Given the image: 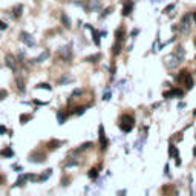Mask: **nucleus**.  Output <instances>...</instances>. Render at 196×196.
<instances>
[{
	"label": "nucleus",
	"instance_id": "9d476101",
	"mask_svg": "<svg viewBox=\"0 0 196 196\" xmlns=\"http://www.w3.org/2000/svg\"><path fill=\"white\" fill-rule=\"evenodd\" d=\"M168 155L173 156V158L176 159V165H181V161H179V152H178V149H176L175 144H170V146H168Z\"/></svg>",
	"mask_w": 196,
	"mask_h": 196
},
{
	"label": "nucleus",
	"instance_id": "473e14b6",
	"mask_svg": "<svg viewBox=\"0 0 196 196\" xmlns=\"http://www.w3.org/2000/svg\"><path fill=\"white\" fill-rule=\"evenodd\" d=\"M110 98H112V92H109V90H107V92L103 95V100H104V101H109Z\"/></svg>",
	"mask_w": 196,
	"mask_h": 196
},
{
	"label": "nucleus",
	"instance_id": "9b49d317",
	"mask_svg": "<svg viewBox=\"0 0 196 196\" xmlns=\"http://www.w3.org/2000/svg\"><path fill=\"white\" fill-rule=\"evenodd\" d=\"M86 26V28L90 31V32H92V38H94V43L97 45V46H100L101 45V40H100V34L97 32V29L95 28H92V26H90V25H84Z\"/></svg>",
	"mask_w": 196,
	"mask_h": 196
},
{
	"label": "nucleus",
	"instance_id": "4c0bfd02",
	"mask_svg": "<svg viewBox=\"0 0 196 196\" xmlns=\"http://www.w3.org/2000/svg\"><path fill=\"white\" fill-rule=\"evenodd\" d=\"M0 29L2 31H5V29H8V25L3 22V20H0Z\"/></svg>",
	"mask_w": 196,
	"mask_h": 196
},
{
	"label": "nucleus",
	"instance_id": "b1692460",
	"mask_svg": "<svg viewBox=\"0 0 196 196\" xmlns=\"http://www.w3.org/2000/svg\"><path fill=\"white\" fill-rule=\"evenodd\" d=\"M57 121H58V124H64V121H66V113L58 110L57 112Z\"/></svg>",
	"mask_w": 196,
	"mask_h": 196
},
{
	"label": "nucleus",
	"instance_id": "a18cd8bd",
	"mask_svg": "<svg viewBox=\"0 0 196 196\" xmlns=\"http://www.w3.org/2000/svg\"><path fill=\"white\" fill-rule=\"evenodd\" d=\"M193 155H195V156H196V147H195V149H193Z\"/></svg>",
	"mask_w": 196,
	"mask_h": 196
},
{
	"label": "nucleus",
	"instance_id": "49530a36",
	"mask_svg": "<svg viewBox=\"0 0 196 196\" xmlns=\"http://www.w3.org/2000/svg\"><path fill=\"white\" fill-rule=\"evenodd\" d=\"M193 115H195V116H196V110H195V112H193Z\"/></svg>",
	"mask_w": 196,
	"mask_h": 196
},
{
	"label": "nucleus",
	"instance_id": "dca6fc26",
	"mask_svg": "<svg viewBox=\"0 0 196 196\" xmlns=\"http://www.w3.org/2000/svg\"><path fill=\"white\" fill-rule=\"evenodd\" d=\"M72 81H74V77H71L69 74H64L60 80H58L60 84H68V83H72Z\"/></svg>",
	"mask_w": 196,
	"mask_h": 196
},
{
	"label": "nucleus",
	"instance_id": "412c9836",
	"mask_svg": "<svg viewBox=\"0 0 196 196\" xmlns=\"http://www.w3.org/2000/svg\"><path fill=\"white\" fill-rule=\"evenodd\" d=\"M121 46H123V45H121V42L116 40V42H115V45H113V48H112V54H113V55H118L120 52H121Z\"/></svg>",
	"mask_w": 196,
	"mask_h": 196
},
{
	"label": "nucleus",
	"instance_id": "2eb2a0df",
	"mask_svg": "<svg viewBox=\"0 0 196 196\" xmlns=\"http://www.w3.org/2000/svg\"><path fill=\"white\" fill-rule=\"evenodd\" d=\"M184 95V90L181 89H172L168 92H164V98H168V97H182Z\"/></svg>",
	"mask_w": 196,
	"mask_h": 196
},
{
	"label": "nucleus",
	"instance_id": "37998d69",
	"mask_svg": "<svg viewBox=\"0 0 196 196\" xmlns=\"http://www.w3.org/2000/svg\"><path fill=\"white\" fill-rule=\"evenodd\" d=\"M178 107H179V109H182V107H186V103H179V104H178Z\"/></svg>",
	"mask_w": 196,
	"mask_h": 196
},
{
	"label": "nucleus",
	"instance_id": "79ce46f5",
	"mask_svg": "<svg viewBox=\"0 0 196 196\" xmlns=\"http://www.w3.org/2000/svg\"><path fill=\"white\" fill-rule=\"evenodd\" d=\"M19 58H20V60L25 58V51H20V52H19Z\"/></svg>",
	"mask_w": 196,
	"mask_h": 196
},
{
	"label": "nucleus",
	"instance_id": "6e6552de",
	"mask_svg": "<svg viewBox=\"0 0 196 196\" xmlns=\"http://www.w3.org/2000/svg\"><path fill=\"white\" fill-rule=\"evenodd\" d=\"M179 80H182V81L186 83L187 89H192V87H193V78H192V75H190L187 71H182V72H181Z\"/></svg>",
	"mask_w": 196,
	"mask_h": 196
},
{
	"label": "nucleus",
	"instance_id": "f03ea898",
	"mask_svg": "<svg viewBox=\"0 0 196 196\" xmlns=\"http://www.w3.org/2000/svg\"><path fill=\"white\" fill-rule=\"evenodd\" d=\"M164 61H165V66H167L168 69H175V68H178L179 64L182 63V61L176 57V54H170V55H167Z\"/></svg>",
	"mask_w": 196,
	"mask_h": 196
},
{
	"label": "nucleus",
	"instance_id": "f704fd0d",
	"mask_svg": "<svg viewBox=\"0 0 196 196\" xmlns=\"http://www.w3.org/2000/svg\"><path fill=\"white\" fill-rule=\"evenodd\" d=\"M74 165H78V161H68L64 164V167H74Z\"/></svg>",
	"mask_w": 196,
	"mask_h": 196
},
{
	"label": "nucleus",
	"instance_id": "7ed1b4c3",
	"mask_svg": "<svg viewBox=\"0 0 196 196\" xmlns=\"http://www.w3.org/2000/svg\"><path fill=\"white\" fill-rule=\"evenodd\" d=\"M20 42H23L28 48H32V46H35V38L29 34V32H26V31H22L20 32Z\"/></svg>",
	"mask_w": 196,
	"mask_h": 196
},
{
	"label": "nucleus",
	"instance_id": "a878e982",
	"mask_svg": "<svg viewBox=\"0 0 196 196\" xmlns=\"http://www.w3.org/2000/svg\"><path fill=\"white\" fill-rule=\"evenodd\" d=\"M115 35H116V40H118V42H123V40H124V29H123V28L116 29Z\"/></svg>",
	"mask_w": 196,
	"mask_h": 196
},
{
	"label": "nucleus",
	"instance_id": "cd10ccee",
	"mask_svg": "<svg viewBox=\"0 0 196 196\" xmlns=\"http://www.w3.org/2000/svg\"><path fill=\"white\" fill-rule=\"evenodd\" d=\"M51 175H52V168H48V170H45V173H43L40 178H38V181H46Z\"/></svg>",
	"mask_w": 196,
	"mask_h": 196
},
{
	"label": "nucleus",
	"instance_id": "423d86ee",
	"mask_svg": "<svg viewBox=\"0 0 196 196\" xmlns=\"http://www.w3.org/2000/svg\"><path fill=\"white\" fill-rule=\"evenodd\" d=\"M98 138H100V149H101V150H106L107 146H109V141H107V138H106V133H104V126H103V124H100Z\"/></svg>",
	"mask_w": 196,
	"mask_h": 196
},
{
	"label": "nucleus",
	"instance_id": "6ab92c4d",
	"mask_svg": "<svg viewBox=\"0 0 196 196\" xmlns=\"http://www.w3.org/2000/svg\"><path fill=\"white\" fill-rule=\"evenodd\" d=\"M61 22H63V25H64V28H71V19L68 17V14L66 12H61Z\"/></svg>",
	"mask_w": 196,
	"mask_h": 196
},
{
	"label": "nucleus",
	"instance_id": "c756f323",
	"mask_svg": "<svg viewBox=\"0 0 196 196\" xmlns=\"http://www.w3.org/2000/svg\"><path fill=\"white\" fill-rule=\"evenodd\" d=\"M29 120H32V115H22V116H20V123H22V124H26Z\"/></svg>",
	"mask_w": 196,
	"mask_h": 196
},
{
	"label": "nucleus",
	"instance_id": "a211bd4d",
	"mask_svg": "<svg viewBox=\"0 0 196 196\" xmlns=\"http://www.w3.org/2000/svg\"><path fill=\"white\" fill-rule=\"evenodd\" d=\"M28 181V178H26V175H20L19 178H17V181H16V184L12 186V187H22V186H25V182Z\"/></svg>",
	"mask_w": 196,
	"mask_h": 196
},
{
	"label": "nucleus",
	"instance_id": "bb28decb",
	"mask_svg": "<svg viewBox=\"0 0 196 196\" xmlns=\"http://www.w3.org/2000/svg\"><path fill=\"white\" fill-rule=\"evenodd\" d=\"M92 146H94V144H92V142H90V141H89V142H84V144H81V146L78 147V149H77L75 152H83V150H86V149H90Z\"/></svg>",
	"mask_w": 196,
	"mask_h": 196
},
{
	"label": "nucleus",
	"instance_id": "5701e85b",
	"mask_svg": "<svg viewBox=\"0 0 196 196\" xmlns=\"http://www.w3.org/2000/svg\"><path fill=\"white\" fill-rule=\"evenodd\" d=\"M175 54H176V57L181 60V61H184V48H182V46H178L176 48V51H175Z\"/></svg>",
	"mask_w": 196,
	"mask_h": 196
},
{
	"label": "nucleus",
	"instance_id": "1a4fd4ad",
	"mask_svg": "<svg viewBox=\"0 0 196 196\" xmlns=\"http://www.w3.org/2000/svg\"><path fill=\"white\" fill-rule=\"evenodd\" d=\"M49 55H51V51H49V49H45V51L42 52V54L38 55V57H35L34 60H31V63H43L45 60H48V58H49Z\"/></svg>",
	"mask_w": 196,
	"mask_h": 196
},
{
	"label": "nucleus",
	"instance_id": "aec40b11",
	"mask_svg": "<svg viewBox=\"0 0 196 196\" xmlns=\"http://www.w3.org/2000/svg\"><path fill=\"white\" fill-rule=\"evenodd\" d=\"M16 83H17V89L23 94L25 90H26V89H25V81H23V78H22V77H17V78H16Z\"/></svg>",
	"mask_w": 196,
	"mask_h": 196
},
{
	"label": "nucleus",
	"instance_id": "39448f33",
	"mask_svg": "<svg viewBox=\"0 0 196 196\" xmlns=\"http://www.w3.org/2000/svg\"><path fill=\"white\" fill-rule=\"evenodd\" d=\"M29 162H34V164H40V162H45L46 161V155L42 153V152H32L28 158Z\"/></svg>",
	"mask_w": 196,
	"mask_h": 196
},
{
	"label": "nucleus",
	"instance_id": "c85d7f7f",
	"mask_svg": "<svg viewBox=\"0 0 196 196\" xmlns=\"http://www.w3.org/2000/svg\"><path fill=\"white\" fill-rule=\"evenodd\" d=\"M35 89H45V90H52V86L48 84V83H40V84H37Z\"/></svg>",
	"mask_w": 196,
	"mask_h": 196
},
{
	"label": "nucleus",
	"instance_id": "f3484780",
	"mask_svg": "<svg viewBox=\"0 0 196 196\" xmlns=\"http://www.w3.org/2000/svg\"><path fill=\"white\" fill-rule=\"evenodd\" d=\"M61 144H63L61 141H58V139H52V141H49V142H48V149L54 150V149H58Z\"/></svg>",
	"mask_w": 196,
	"mask_h": 196
},
{
	"label": "nucleus",
	"instance_id": "ea45409f",
	"mask_svg": "<svg viewBox=\"0 0 196 196\" xmlns=\"http://www.w3.org/2000/svg\"><path fill=\"white\" fill-rule=\"evenodd\" d=\"M138 34H139V29H133V31H132V34H130V37H133V38H135Z\"/></svg>",
	"mask_w": 196,
	"mask_h": 196
},
{
	"label": "nucleus",
	"instance_id": "4468645a",
	"mask_svg": "<svg viewBox=\"0 0 196 196\" xmlns=\"http://www.w3.org/2000/svg\"><path fill=\"white\" fill-rule=\"evenodd\" d=\"M189 28H190V14H186L184 19H182V22H181V31L187 32Z\"/></svg>",
	"mask_w": 196,
	"mask_h": 196
},
{
	"label": "nucleus",
	"instance_id": "c03bdc74",
	"mask_svg": "<svg viewBox=\"0 0 196 196\" xmlns=\"http://www.w3.org/2000/svg\"><path fill=\"white\" fill-rule=\"evenodd\" d=\"M193 19H195V22H196V12H193Z\"/></svg>",
	"mask_w": 196,
	"mask_h": 196
},
{
	"label": "nucleus",
	"instance_id": "ddd939ff",
	"mask_svg": "<svg viewBox=\"0 0 196 196\" xmlns=\"http://www.w3.org/2000/svg\"><path fill=\"white\" fill-rule=\"evenodd\" d=\"M132 9H133V2L132 0H127V2L124 3V6H123V11H121V14L126 17V16H129L130 12H132Z\"/></svg>",
	"mask_w": 196,
	"mask_h": 196
},
{
	"label": "nucleus",
	"instance_id": "c9c22d12",
	"mask_svg": "<svg viewBox=\"0 0 196 196\" xmlns=\"http://www.w3.org/2000/svg\"><path fill=\"white\" fill-rule=\"evenodd\" d=\"M110 12H112V8H107V9H106V11H104V12H103V14L100 16V17H101V19H104V17H106V16H109V14H110Z\"/></svg>",
	"mask_w": 196,
	"mask_h": 196
},
{
	"label": "nucleus",
	"instance_id": "58836bf2",
	"mask_svg": "<svg viewBox=\"0 0 196 196\" xmlns=\"http://www.w3.org/2000/svg\"><path fill=\"white\" fill-rule=\"evenodd\" d=\"M83 94V90L81 89H77V90H74V92H72V97H75V95H81Z\"/></svg>",
	"mask_w": 196,
	"mask_h": 196
},
{
	"label": "nucleus",
	"instance_id": "2f4dec72",
	"mask_svg": "<svg viewBox=\"0 0 196 196\" xmlns=\"http://www.w3.org/2000/svg\"><path fill=\"white\" fill-rule=\"evenodd\" d=\"M8 97V90H5V89H0V101L2 100H5Z\"/></svg>",
	"mask_w": 196,
	"mask_h": 196
},
{
	"label": "nucleus",
	"instance_id": "20e7f679",
	"mask_svg": "<svg viewBox=\"0 0 196 196\" xmlns=\"http://www.w3.org/2000/svg\"><path fill=\"white\" fill-rule=\"evenodd\" d=\"M58 54L64 61H71V58H72V45H66V46L60 48Z\"/></svg>",
	"mask_w": 196,
	"mask_h": 196
},
{
	"label": "nucleus",
	"instance_id": "72a5a7b5",
	"mask_svg": "<svg viewBox=\"0 0 196 196\" xmlns=\"http://www.w3.org/2000/svg\"><path fill=\"white\" fill-rule=\"evenodd\" d=\"M3 155H5V156H9V158H11V156H14V152H12V150H11V149L8 147V149H6V150L3 152Z\"/></svg>",
	"mask_w": 196,
	"mask_h": 196
},
{
	"label": "nucleus",
	"instance_id": "a19ab883",
	"mask_svg": "<svg viewBox=\"0 0 196 196\" xmlns=\"http://www.w3.org/2000/svg\"><path fill=\"white\" fill-rule=\"evenodd\" d=\"M3 133H6V129L3 126H0V135H3Z\"/></svg>",
	"mask_w": 196,
	"mask_h": 196
},
{
	"label": "nucleus",
	"instance_id": "f8f14e48",
	"mask_svg": "<svg viewBox=\"0 0 196 196\" xmlns=\"http://www.w3.org/2000/svg\"><path fill=\"white\" fill-rule=\"evenodd\" d=\"M84 8L87 11H98L100 9V0H87V5Z\"/></svg>",
	"mask_w": 196,
	"mask_h": 196
},
{
	"label": "nucleus",
	"instance_id": "4be33fe9",
	"mask_svg": "<svg viewBox=\"0 0 196 196\" xmlns=\"http://www.w3.org/2000/svg\"><path fill=\"white\" fill-rule=\"evenodd\" d=\"M87 176H89L90 179H97V178L100 176V170H98L97 167H95V168H90L89 173H87Z\"/></svg>",
	"mask_w": 196,
	"mask_h": 196
},
{
	"label": "nucleus",
	"instance_id": "0eeeda50",
	"mask_svg": "<svg viewBox=\"0 0 196 196\" xmlns=\"http://www.w3.org/2000/svg\"><path fill=\"white\" fill-rule=\"evenodd\" d=\"M5 61H6V66L11 69V71H17V60L12 54H6L5 55Z\"/></svg>",
	"mask_w": 196,
	"mask_h": 196
},
{
	"label": "nucleus",
	"instance_id": "393cba45",
	"mask_svg": "<svg viewBox=\"0 0 196 196\" xmlns=\"http://www.w3.org/2000/svg\"><path fill=\"white\" fill-rule=\"evenodd\" d=\"M22 11H23V5H16L14 6V17L19 19L22 16Z\"/></svg>",
	"mask_w": 196,
	"mask_h": 196
},
{
	"label": "nucleus",
	"instance_id": "f257e3e1",
	"mask_svg": "<svg viewBox=\"0 0 196 196\" xmlns=\"http://www.w3.org/2000/svg\"><path fill=\"white\" fill-rule=\"evenodd\" d=\"M133 126H135V118L132 115H123L121 118H120V129L123 130L124 133H129L130 130L133 129Z\"/></svg>",
	"mask_w": 196,
	"mask_h": 196
},
{
	"label": "nucleus",
	"instance_id": "7c9ffc66",
	"mask_svg": "<svg viewBox=\"0 0 196 196\" xmlns=\"http://www.w3.org/2000/svg\"><path fill=\"white\" fill-rule=\"evenodd\" d=\"M100 58V54H95V55H90V57H86L84 58V61H90V63H94L95 60H98Z\"/></svg>",
	"mask_w": 196,
	"mask_h": 196
},
{
	"label": "nucleus",
	"instance_id": "e433bc0d",
	"mask_svg": "<svg viewBox=\"0 0 196 196\" xmlns=\"http://www.w3.org/2000/svg\"><path fill=\"white\" fill-rule=\"evenodd\" d=\"M173 8H175V3H172V5H168V6H167V8L164 9V12H165V14H168V12H170V11H172Z\"/></svg>",
	"mask_w": 196,
	"mask_h": 196
}]
</instances>
